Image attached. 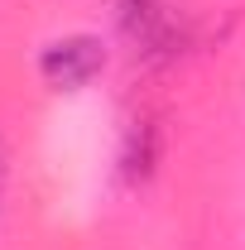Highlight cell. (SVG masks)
I'll use <instances>...</instances> for the list:
<instances>
[{
	"mask_svg": "<svg viewBox=\"0 0 245 250\" xmlns=\"http://www.w3.org/2000/svg\"><path fill=\"white\" fill-rule=\"evenodd\" d=\"M101 62H106L101 39H92V34H67V39H53L43 48L39 72L53 87H82V82H92L96 72H101Z\"/></svg>",
	"mask_w": 245,
	"mask_h": 250,
	"instance_id": "1",
	"label": "cell"
}]
</instances>
